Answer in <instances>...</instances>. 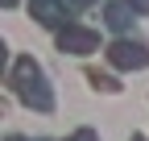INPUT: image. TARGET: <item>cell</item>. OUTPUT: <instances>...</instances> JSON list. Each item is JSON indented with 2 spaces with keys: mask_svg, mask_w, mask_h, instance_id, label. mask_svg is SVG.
I'll list each match as a JSON object with an SVG mask.
<instances>
[{
  "mask_svg": "<svg viewBox=\"0 0 149 141\" xmlns=\"http://www.w3.org/2000/svg\"><path fill=\"white\" fill-rule=\"evenodd\" d=\"M133 4H128V0H116V4H108V13H104V21L112 25V29H128L133 25Z\"/></svg>",
  "mask_w": 149,
  "mask_h": 141,
  "instance_id": "cell-5",
  "label": "cell"
},
{
  "mask_svg": "<svg viewBox=\"0 0 149 141\" xmlns=\"http://www.w3.org/2000/svg\"><path fill=\"white\" fill-rule=\"evenodd\" d=\"M74 4H91V0H74Z\"/></svg>",
  "mask_w": 149,
  "mask_h": 141,
  "instance_id": "cell-9",
  "label": "cell"
},
{
  "mask_svg": "<svg viewBox=\"0 0 149 141\" xmlns=\"http://www.w3.org/2000/svg\"><path fill=\"white\" fill-rule=\"evenodd\" d=\"M33 21H42V25H66V4L62 0H33Z\"/></svg>",
  "mask_w": 149,
  "mask_h": 141,
  "instance_id": "cell-4",
  "label": "cell"
},
{
  "mask_svg": "<svg viewBox=\"0 0 149 141\" xmlns=\"http://www.w3.org/2000/svg\"><path fill=\"white\" fill-rule=\"evenodd\" d=\"M128 4H133L137 13H149V0H128Z\"/></svg>",
  "mask_w": 149,
  "mask_h": 141,
  "instance_id": "cell-8",
  "label": "cell"
},
{
  "mask_svg": "<svg viewBox=\"0 0 149 141\" xmlns=\"http://www.w3.org/2000/svg\"><path fill=\"white\" fill-rule=\"evenodd\" d=\"M91 83H95L100 91H116V83H112V79H104V75H91Z\"/></svg>",
  "mask_w": 149,
  "mask_h": 141,
  "instance_id": "cell-6",
  "label": "cell"
},
{
  "mask_svg": "<svg viewBox=\"0 0 149 141\" xmlns=\"http://www.w3.org/2000/svg\"><path fill=\"white\" fill-rule=\"evenodd\" d=\"M4 4H17V0H4Z\"/></svg>",
  "mask_w": 149,
  "mask_h": 141,
  "instance_id": "cell-10",
  "label": "cell"
},
{
  "mask_svg": "<svg viewBox=\"0 0 149 141\" xmlns=\"http://www.w3.org/2000/svg\"><path fill=\"white\" fill-rule=\"evenodd\" d=\"M108 62L116 66V70H141V66H149V50H145L141 42L120 38V42L108 46Z\"/></svg>",
  "mask_w": 149,
  "mask_h": 141,
  "instance_id": "cell-2",
  "label": "cell"
},
{
  "mask_svg": "<svg viewBox=\"0 0 149 141\" xmlns=\"http://www.w3.org/2000/svg\"><path fill=\"white\" fill-rule=\"evenodd\" d=\"M8 83L17 87V96H21L29 108H37V112H50V108H54L50 83H46L42 66H37L33 58H17V62H13V75H8Z\"/></svg>",
  "mask_w": 149,
  "mask_h": 141,
  "instance_id": "cell-1",
  "label": "cell"
},
{
  "mask_svg": "<svg viewBox=\"0 0 149 141\" xmlns=\"http://www.w3.org/2000/svg\"><path fill=\"white\" fill-rule=\"evenodd\" d=\"M13 141H21V137H13Z\"/></svg>",
  "mask_w": 149,
  "mask_h": 141,
  "instance_id": "cell-11",
  "label": "cell"
},
{
  "mask_svg": "<svg viewBox=\"0 0 149 141\" xmlns=\"http://www.w3.org/2000/svg\"><path fill=\"white\" fill-rule=\"evenodd\" d=\"M70 141H100V137H95V133H91V129H79V133H74V137H70Z\"/></svg>",
  "mask_w": 149,
  "mask_h": 141,
  "instance_id": "cell-7",
  "label": "cell"
},
{
  "mask_svg": "<svg viewBox=\"0 0 149 141\" xmlns=\"http://www.w3.org/2000/svg\"><path fill=\"white\" fill-rule=\"evenodd\" d=\"M58 46L66 50V54H91V50L100 46V38L91 29H83V25H66L62 33H58Z\"/></svg>",
  "mask_w": 149,
  "mask_h": 141,
  "instance_id": "cell-3",
  "label": "cell"
}]
</instances>
